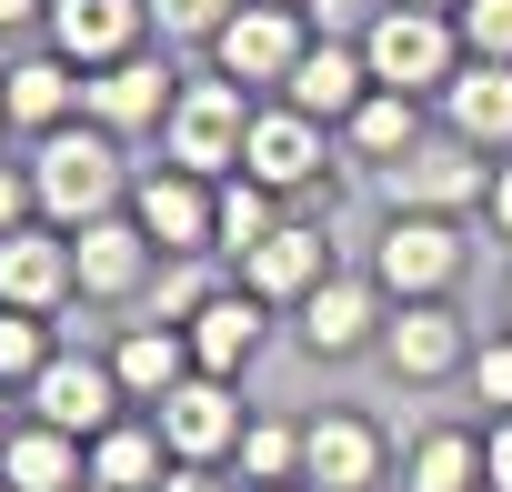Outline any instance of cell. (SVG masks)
Returning a JSON list of instances; mask_svg holds the SVG:
<instances>
[{"label":"cell","instance_id":"1","mask_svg":"<svg viewBox=\"0 0 512 492\" xmlns=\"http://www.w3.org/2000/svg\"><path fill=\"white\" fill-rule=\"evenodd\" d=\"M131 161H121V131H101V121H71V131H51V141H31V191H41V221L51 231H81V221H111V211H131Z\"/></svg>","mask_w":512,"mask_h":492},{"label":"cell","instance_id":"2","mask_svg":"<svg viewBox=\"0 0 512 492\" xmlns=\"http://www.w3.org/2000/svg\"><path fill=\"white\" fill-rule=\"evenodd\" d=\"M251 111H262V91H241V81H221V71L181 81V101H171V121H161V161H181V171H201V181H231V171H241V141H251Z\"/></svg>","mask_w":512,"mask_h":492},{"label":"cell","instance_id":"3","mask_svg":"<svg viewBox=\"0 0 512 492\" xmlns=\"http://www.w3.org/2000/svg\"><path fill=\"white\" fill-rule=\"evenodd\" d=\"M312 41H322V31H312L302 0H241L201 61H211L221 81H241V91H282V81L302 71V51H312Z\"/></svg>","mask_w":512,"mask_h":492},{"label":"cell","instance_id":"4","mask_svg":"<svg viewBox=\"0 0 512 492\" xmlns=\"http://www.w3.org/2000/svg\"><path fill=\"white\" fill-rule=\"evenodd\" d=\"M362 61H372V81L382 91H412V101H442V81L472 61L462 51V31H452V11H412V0H392V11L362 31Z\"/></svg>","mask_w":512,"mask_h":492},{"label":"cell","instance_id":"5","mask_svg":"<svg viewBox=\"0 0 512 492\" xmlns=\"http://www.w3.org/2000/svg\"><path fill=\"white\" fill-rule=\"evenodd\" d=\"M382 201L392 211H442V221H462V211H482L492 201V151H472V141H452L442 121L382 171Z\"/></svg>","mask_w":512,"mask_h":492},{"label":"cell","instance_id":"6","mask_svg":"<svg viewBox=\"0 0 512 492\" xmlns=\"http://www.w3.org/2000/svg\"><path fill=\"white\" fill-rule=\"evenodd\" d=\"M462 262H472L462 252V221H442V211H392L382 241H372V282L392 302H452Z\"/></svg>","mask_w":512,"mask_h":492},{"label":"cell","instance_id":"7","mask_svg":"<svg viewBox=\"0 0 512 492\" xmlns=\"http://www.w3.org/2000/svg\"><path fill=\"white\" fill-rule=\"evenodd\" d=\"M241 171L251 181H272L282 201H332V131L312 121V111H292V101H262L251 111V141H241Z\"/></svg>","mask_w":512,"mask_h":492},{"label":"cell","instance_id":"8","mask_svg":"<svg viewBox=\"0 0 512 492\" xmlns=\"http://www.w3.org/2000/svg\"><path fill=\"white\" fill-rule=\"evenodd\" d=\"M31 402V422H51V432H71V442H101L121 412H131V392H121V372H111V352H51V372L21 392Z\"/></svg>","mask_w":512,"mask_h":492},{"label":"cell","instance_id":"9","mask_svg":"<svg viewBox=\"0 0 512 492\" xmlns=\"http://www.w3.org/2000/svg\"><path fill=\"white\" fill-rule=\"evenodd\" d=\"M131 221L151 231V252L161 262H211L221 252V221H211V181L181 171V161H151L131 181Z\"/></svg>","mask_w":512,"mask_h":492},{"label":"cell","instance_id":"10","mask_svg":"<svg viewBox=\"0 0 512 492\" xmlns=\"http://www.w3.org/2000/svg\"><path fill=\"white\" fill-rule=\"evenodd\" d=\"M151 272H161V252H151V231H141L131 211L71 231V302H141Z\"/></svg>","mask_w":512,"mask_h":492},{"label":"cell","instance_id":"11","mask_svg":"<svg viewBox=\"0 0 512 492\" xmlns=\"http://www.w3.org/2000/svg\"><path fill=\"white\" fill-rule=\"evenodd\" d=\"M0 101H11V131H21V141H51V131L91 121V71L41 41V51H21V61H0Z\"/></svg>","mask_w":512,"mask_h":492},{"label":"cell","instance_id":"12","mask_svg":"<svg viewBox=\"0 0 512 492\" xmlns=\"http://www.w3.org/2000/svg\"><path fill=\"white\" fill-rule=\"evenodd\" d=\"M171 101H181V71H171V51H161V41H141V51H121L111 71H91V121H101V131H121V141L161 131V121H171Z\"/></svg>","mask_w":512,"mask_h":492},{"label":"cell","instance_id":"13","mask_svg":"<svg viewBox=\"0 0 512 492\" xmlns=\"http://www.w3.org/2000/svg\"><path fill=\"white\" fill-rule=\"evenodd\" d=\"M382 322H392V292H382L372 272H332V282L302 302V352H312V362L382 352Z\"/></svg>","mask_w":512,"mask_h":492},{"label":"cell","instance_id":"14","mask_svg":"<svg viewBox=\"0 0 512 492\" xmlns=\"http://www.w3.org/2000/svg\"><path fill=\"white\" fill-rule=\"evenodd\" d=\"M382 372H392V382H452V372H472V322H462L452 302H392V322H382Z\"/></svg>","mask_w":512,"mask_h":492},{"label":"cell","instance_id":"15","mask_svg":"<svg viewBox=\"0 0 512 492\" xmlns=\"http://www.w3.org/2000/svg\"><path fill=\"white\" fill-rule=\"evenodd\" d=\"M151 422H161L171 462H231V452H241V432H251V412H241V392H231L221 372H191Z\"/></svg>","mask_w":512,"mask_h":492},{"label":"cell","instance_id":"16","mask_svg":"<svg viewBox=\"0 0 512 492\" xmlns=\"http://www.w3.org/2000/svg\"><path fill=\"white\" fill-rule=\"evenodd\" d=\"M231 282H241V292H262L272 312H282V302L302 312V302L332 282V241H322V221H282L272 241H251V252L231 262Z\"/></svg>","mask_w":512,"mask_h":492},{"label":"cell","instance_id":"17","mask_svg":"<svg viewBox=\"0 0 512 492\" xmlns=\"http://www.w3.org/2000/svg\"><path fill=\"white\" fill-rule=\"evenodd\" d=\"M41 41H51L61 61H81V71H111L121 51L151 41V0H51Z\"/></svg>","mask_w":512,"mask_h":492},{"label":"cell","instance_id":"18","mask_svg":"<svg viewBox=\"0 0 512 492\" xmlns=\"http://www.w3.org/2000/svg\"><path fill=\"white\" fill-rule=\"evenodd\" d=\"M432 121H442L452 141H472V151L512 161V61H462V71L442 81Z\"/></svg>","mask_w":512,"mask_h":492},{"label":"cell","instance_id":"19","mask_svg":"<svg viewBox=\"0 0 512 492\" xmlns=\"http://www.w3.org/2000/svg\"><path fill=\"white\" fill-rule=\"evenodd\" d=\"M0 302L11 312H71V231H51V221L0 231Z\"/></svg>","mask_w":512,"mask_h":492},{"label":"cell","instance_id":"20","mask_svg":"<svg viewBox=\"0 0 512 492\" xmlns=\"http://www.w3.org/2000/svg\"><path fill=\"white\" fill-rule=\"evenodd\" d=\"M372 91H382V81H372L362 41H312V51H302V71H292V81H282L272 101H292V111H312L322 131H342V121H352V111H362Z\"/></svg>","mask_w":512,"mask_h":492},{"label":"cell","instance_id":"21","mask_svg":"<svg viewBox=\"0 0 512 492\" xmlns=\"http://www.w3.org/2000/svg\"><path fill=\"white\" fill-rule=\"evenodd\" d=\"M382 462H392V452H382V432H372L362 412H312V422H302V482H312V492H372Z\"/></svg>","mask_w":512,"mask_h":492},{"label":"cell","instance_id":"22","mask_svg":"<svg viewBox=\"0 0 512 492\" xmlns=\"http://www.w3.org/2000/svg\"><path fill=\"white\" fill-rule=\"evenodd\" d=\"M181 332H191V362H201V372L241 382V372H251V352H262V332H272V302H262V292H241V282H221Z\"/></svg>","mask_w":512,"mask_h":492},{"label":"cell","instance_id":"23","mask_svg":"<svg viewBox=\"0 0 512 492\" xmlns=\"http://www.w3.org/2000/svg\"><path fill=\"white\" fill-rule=\"evenodd\" d=\"M111 372H121V392H131V412H161L201 362H191V332L181 322H131L121 342H111Z\"/></svg>","mask_w":512,"mask_h":492},{"label":"cell","instance_id":"24","mask_svg":"<svg viewBox=\"0 0 512 492\" xmlns=\"http://www.w3.org/2000/svg\"><path fill=\"white\" fill-rule=\"evenodd\" d=\"M0 482L11 492H91V442H71L51 422H21L0 442Z\"/></svg>","mask_w":512,"mask_h":492},{"label":"cell","instance_id":"25","mask_svg":"<svg viewBox=\"0 0 512 492\" xmlns=\"http://www.w3.org/2000/svg\"><path fill=\"white\" fill-rule=\"evenodd\" d=\"M171 482V442L151 412H121L101 442H91V492H161Z\"/></svg>","mask_w":512,"mask_h":492},{"label":"cell","instance_id":"26","mask_svg":"<svg viewBox=\"0 0 512 492\" xmlns=\"http://www.w3.org/2000/svg\"><path fill=\"white\" fill-rule=\"evenodd\" d=\"M422 111H432V101H412V91H372V101H362V111H352V121H342L332 141H342L352 161L392 171V161H402V151L422 141Z\"/></svg>","mask_w":512,"mask_h":492},{"label":"cell","instance_id":"27","mask_svg":"<svg viewBox=\"0 0 512 492\" xmlns=\"http://www.w3.org/2000/svg\"><path fill=\"white\" fill-rule=\"evenodd\" d=\"M402 492H492V482H482V432L432 422V432L402 452Z\"/></svg>","mask_w":512,"mask_h":492},{"label":"cell","instance_id":"28","mask_svg":"<svg viewBox=\"0 0 512 492\" xmlns=\"http://www.w3.org/2000/svg\"><path fill=\"white\" fill-rule=\"evenodd\" d=\"M211 221H221V252L241 262L251 241H272L292 211H282V191L272 181H251V171H231V181H211Z\"/></svg>","mask_w":512,"mask_h":492},{"label":"cell","instance_id":"29","mask_svg":"<svg viewBox=\"0 0 512 492\" xmlns=\"http://www.w3.org/2000/svg\"><path fill=\"white\" fill-rule=\"evenodd\" d=\"M51 352H61V312H11V302H0V382L31 392L51 372Z\"/></svg>","mask_w":512,"mask_h":492},{"label":"cell","instance_id":"30","mask_svg":"<svg viewBox=\"0 0 512 492\" xmlns=\"http://www.w3.org/2000/svg\"><path fill=\"white\" fill-rule=\"evenodd\" d=\"M241 482H302V422L251 412V432H241Z\"/></svg>","mask_w":512,"mask_h":492},{"label":"cell","instance_id":"31","mask_svg":"<svg viewBox=\"0 0 512 492\" xmlns=\"http://www.w3.org/2000/svg\"><path fill=\"white\" fill-rule=\"evenodd\" d=\"M231 11H241V0H151V41L161 51H211Z\"/></svg>","mask_w":512,"mask_h":492},{"label":"cell","instance_id":"32","mask_svg":"<svg viewBox=\"0 0 512 492\" xmlns=\"http://www.w3.org/2000/svg\"><path fill=\"white\" fill-rule=\"evenodd\" d=\"M452 31H462V51H472V61H512V0H462Z\"/></svg>","mask_w":512,"mask_h":492},{"label":"cell","instance_id":"33","mask_svg":"<svg viewBox=\"0 0 512 492\" xmlns=\"http://www.w3.org/2000/svg\"><path fill=\"white\" fill-rule=\"evenodd\" d=\"M211 292H221V282H211L201 262H171V272H151V322H191Z\"/></svg>","mask_w":512,"mask_h":492},{"label":"cell","instance_id":"34","mask_svg":"<svg viewBox=\"0 0 512 492\" xmlns=\"http://www.w3.org/2000/svg\"><path fill=\"white\" fill-rule=\"evenodd\" d=\"M472 392H482V412L502 422L512 412V332H492V342H472V372H462Z\"/></svg>","mask_w":512,"mask_h":492},{"label":"cell","instance_id":"35","mask_svg":"<svg viewBox=\"0 0 512 492\" xmlns=\"http://www.w3.org/2000/svg\"><path fill=\"white\" fill-rule=\"evenodd\" d=\"M302 11H312V31H322V41H362V31L392 11V0H302Z\"/></svg>","mask_w":512,"mask_h":492},{"label":"cell","instance_id":"36","mask_svg":"<svg viewBox=\"0 0 512 492\" xmlns=\"http://www.w3.org/2000/svg\"><path fill=\"white\" fill-rule=\"evenodd\" d=\"M41 221V191H31V161H0V231Z\"/></svg>","mask_w":512,"mask_h":492},{"label":"cell","instance_id":"37","mask_svg":"<svg viewBox=\"0 0 512 492\" xmlns=\"http://www.w3.org/2000/svg\"><path fill=\"white\" fill-rule=\"evenodd\" d=\"M482 482H492V492H512V412L482 432Z\"/></svg>","mask_w":512,"mask_h":492},{"label":"cell","instance_id":"38","mask_svg":"<svg viewBox=\"0 0 512 492\" xmlns=\"http://www.w3.org/2000/svg\"><path fill=\"white\" fill-rule=\"evenodd\" d=\"M41 21H51V0H0V41H41Z\"/></svg>","mask_w":512,"mask_h":492},{"label":"cell","instance_id":"39","mask_svg":"<svg viewBox=\"0 0 512 492\" xmlns=\"http://www.w3.org/2000/svg\"><path fill=\"white\" fill-rule=\"evenodd\" d=\"M161 492H241V482H221V462H171Z\"/></svg>","mask_w":512,"mask_h":492},{"label":"cell","instance_id":"40","mask_svg":"<svg viewBox=\"0 0 512 492\" xmlns=\"http://www.w3.org/2000/svg\"><path fill=\"white\" fill-rule=\"evenodd\" d=\"M482 211H492V231L512 241V161H492V201H482Z\"/></svg>","mask_w":512,"mask_h":492},{"label":"cell","instance_id":"41","mask_svg":"<svg viewBox=\"0 0 512 492\" xmlns=\"http://www.w3.org/2000/svg\"><path fill=\"white\" fill-rule=\"evenodd\" d=\"M241 492H312V482H241Z\"/></svg>","mask_w":512,"mask_h":492},{"label":"cell","instance_id":"42","mask_svg":"<svg viewBox=\"0 0 512 492\" xmlns=\"http://www.w3.org/2000/svg\"><path fill=\"white\" fill-rule=\"evenodd\" d=\"M0 442H11V382H0Z\"/></svg>","mask_w":512,"mask_h":492},{"label":"cell","instance_id":"43","mask_svg":"<svg viewBox=\"0 0 512 492\" xmlns=\"http://www.w3.org/2000/svg\"><path fill=\"white\" fill-rule=\"evenodd\" d=\"M412 11H462V0H412Z\"/></svg>","mask_w":512,"mask_h":492},{"label":"cell","instance_id":"44","mask_svg":"<svg viewBox=\"0 0 512 492\" xmlns=\"http://www.w3.org/2000/svg\"><path fill=\"white\" fill-rule=\"evenodd\" d=\"M502 332H512V292H502Z\"/></svg>","mask_w":512,"mask_h":492},{"label":"cell","instance_id":"45","mask_svg":"<svg viewBox=\"0 0 512 492\" xmlns=\"http://www.w3.org/2000/svg\"><path fill=\"white\" fill-rule=\"evenodd\" d=\"M0 131H11V101H0Z\"/></svg>","mask_w":512,"mask_h":492},{"label":"cell","instance_id":"46","mask_svg":"<svg viewBox=\"0 0 512 492\" xmlns=\"http://www.w3.org/2000/svg\"><path fill=\"white\" fill-rule=\"evenodd\" d=\"M0 492H11V482H0Z\"/></svg>","mask_w":512,"mask_h":492}]
</instances>
